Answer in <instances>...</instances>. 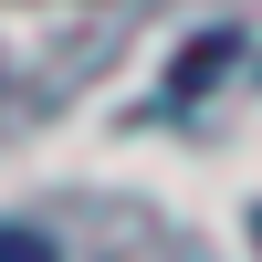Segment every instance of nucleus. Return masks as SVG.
Segmentation results:
<instances>
[{
  "instance_id": "nucleus-1",
  "label": "nucleus",
  "mask_w": 262,
  "mask_h": 262,
  "mask_svg": "<svg viewBox=\"0 0 262 262\" xmlns=\"http://www.w3.org/2000/svg\"><path fill=\"white\" fill-rule=\"evenodd\" d=\"M221 63H231V32H200V42H189V63H179V84H168V105H189Z\"/></svg>"
}]
</instances>
